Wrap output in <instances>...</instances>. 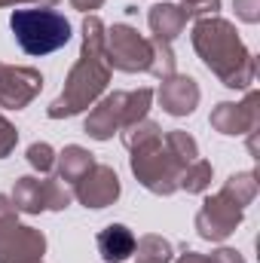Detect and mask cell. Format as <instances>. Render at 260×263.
<instances>
[{"label":"cell","instance_id":"obj_1","mask_svg":"<svg viewBox=\"0 0 260 263\" xmlns=\"http://www.w3.org/2000/svg\"><path fill=\"white\" fill-rule=\"evenodd\" d=\"M104 34L107 25L98 15H86L83 18V46H80V59L70 67L65 80L62 95L46 107L49 120H67L77 117L83 110H89L110 83V65L104 59Z\"/></svg>","mask_w":260,"mask_h":263},{"label":"cell","instance_id":"obj_2","mask_svg":"<svg viewBox=\"0 0 260 263\" xmlns=\"http://www.w3.org/2000/svg\"><path fill=\"white\" fill-rule=\"evenodd\" d=\"M193 49L227 89H248L257 73L254 52L239 40L236 25L220 15H202L193 25Z\"/></svg>","mask_w":260,"mask_h":263},{"label":"cell","instance_id":"obj_3","mask_svg":"<svg viewBox=\"0 0 260 263\" xmlns=\"http://www.w3.org/2000/svg\"><path fill=\"white\" fill-rule=\"evenodd\" d=\"M9 28L22 52L28 55H49L67 46L70 40V22L65 12L52 6H34V9H15L9 15Z\"/></svg>","mask_w":260,"mask_h":263},{"label":"cell","instance_id":"obj_4","mask_svg":"<svg viewBox=\"0 0 260 263\" xmlns=\"http://www.w3.org/2000/svg\"><path fill=\"white\" fill-rule=\"evenodd\" d=\"M129 165L132 175L138 178V184L156 196H172L178 190V178L184 172V165L169 153V147L162 141L141 147V150H132Z\"/></svg>","mask_w":260,"mask_h":263},{"label":"cell","instance_id":"obj_5","mask_svg":"<svg viewBox=\"0 0 260 263\" xmlns=\"http://www.w3.org/2000/svg\"><path fill=\"white\" fill-rule=\"evenodd\" d=\"M12 205L15 211L25 214H40V211H65L73 202V190L59 178H18L12 187Z\"/></svg>","mask_w":260,"mask_h":263},{"label":"cell","instance_id":"obj_6","mask_svg":"<svg viewBox=\"0 0 260 263\" xmlns=\"http://www.w3.org/2000/svg\"><path fill=\"white\" fill-rule=\"evenodd\" d=\"M153 46L147 37H141L132 25H114L104 34V59L110 70H123V73H144L150 67Z\"/></svg>","mask_w":260,"mask_h":263},{"label":"cell","instance_id":"obj_7","mask_svg":"<svg viewBox=\"0 0 260 263\" xmlns=\"http://www.w3.org/2000/svg\"><path fill=\"white\" fill-rule=\"evenodd\" d=\"M46 236L34 227H22L18 217L0 220V263H43Z\"/></svg>","mask_w":260,"mask_h":263},{"label":"cell","instance_id":"obj_8","mask_svg":"<svg viewBox=\"0 0 260 263\" xmlns=\"http://www.w3.org/2000/svg\"><path fill=\"white\" fill-rule=\"evenodd\" d=\"M242 217H245L242 208H236L227 196L214 193V196H208L202 202V208L196 214V233L205 242H224V239H230L236 233Z\"/></svg>","mask_w":260,"mask_h":263},{"label":"cell","instance_id":"obj_9","mask_svg":"<svg viewBox=\"0 0 260 263\" xmlns=\"http://www.w3.org/2000/svg\"><path fill=\"white\" fill-rule=\"evenodd\" d=\"M43 89V73L37 67H15L0 62V107L22 110Z\"/></svg>","mask_w":260,"mask_h":263},{"label":"cell","instance_id":"obj_10","mask_svg":"<svg viewBox=\"0 0 260 263\" xmlns=\"http://www.w3.org/2000/svg\"><path fill=\"white\" fill-rule=\"evenodd\" d=\"M70 190H73V199L80 205H86V208H107V205H114L120 199L123 184H120V175L110 165L95 162Z\"/></svg>","mask_w":260,"mask_h":263},{"label":"cell","instance_id":"obj_11","mask_svg":"<svg viewBox=\"0 0 260 263\" xmlns=\"http://www.w3.org/2000/svg\"><path fill=\"white\" fill-rule=\"evenodd\" d=\"M260 126V95L251 89L242 104L220 101L211 110V129L220 135H251Z\"/></svg>","mask_w":260,"mask_h":263},{"label":"cell","instance_id":"obj_12","mask_svg":"<svg viewBox=\"0 0 260 263\" xmlns=\"http://www.w3.org/2000/svg\"><path fill=\"white\" fill-rule=\"evenodd\" d=\"M156 98H159V104L169 117H190L196 110V104H199V98H202V92H199V83L193 77L172 73V77L162 80Z\"/></svg>","mask_w":260,"mask_h":263},{"label":"cell","instance_id":"obj_13","mask_svg":"<svg viewBox=\"0 0 260 263\" xmlns=\"http://www.w3.org/2000/svg\"><path fill=\"white\" fill-rule=\"evenodd\" d=\"M123 104H126V92L101 95L86 117V135L95 141H110L114 132L123 129Z\"/></svg>","mask_w":260,"mask_h":263},{"label":"cell","instance_id":"obj_14","mask_svg":"<svg viewBox=\"0 0 260 263\" xmlns=\"http://www.w3.org/2000/svg\"><path fill=\"white\" fill-rule=\"evenodd\" d=\"M187 22H190V15L181 3H156L147 12V25H150L153 37H159L165 43H172L178 34H184Z\"/></svg>","mask_w":260,"mask_h":263},{"label":"cell","instance_id":"obj_15","mask_svg":"<svg viewBox=\"0 0 260 263\" xmlns=\"http://www.w3.org/2000/svg\"><path fill=\"white\" fill-rule=\"evenodd\" d=\"M95 242H98V254L104 257V263H123L135 251V233L123 223L104 227Z\"/></svg>","mask_w":260,"mask_h":263},{"label":"cell","instance_id":"obj_16","mask_svg":"<svg viewBox=\"0 0 260 263\" xmlns=\"http://www.w3.org/2000/svg\"><path fill=\"white\" fill-rule=\"evenodd\" d=\"M95 165V156L86 150V147H80V144H67L65 150L55 156V172H59V181H65L67 187H73L89 168Z\"/></svg>","mask_w":260,"mask_h":263},{"label":"cell","instance_id":"obj_17","mask_svg":"<svg viewBox=\"0 0 260 263\" xmlns=\"http://www.w3.org/2000/svg\"><path fill=\"white\" fill-rule=\"evenodd\" d=\"M220 196H227L236 208L245 211V205H251L257 196V175L254 172H239V175H230L227 184L220 187Z\"/></svg>","mask_w":260,"mask_h":263},{"label":"cell","instance_id":"obj_18","mask_svg":"<svg viewBox=\"0 0 260 263\" xmlns=\"http://www.w3.org/2000/svg\"><path fill=\"white\" fill-rule=\"evenodd\" d=\"M172 254H175L172 242L156 236V233L135 239V251H132V257L138 263H172Z\"/></svg>","mask_w":260,"mask_h":263},{"label":"cell","instance_id":"obj_19","mask_svg":"<svg viewBox=\"0 0 260 263\" xmlns=\"http://www.w3.org/2000/svg\"><path fill=\"white\" fill-rule=\"evenodd\" d=\"M123 135V144L129 147V150H141V147H150V144H156V141H162V129L153 123V120H138V123H132L126 129H120Z\"/></svg>","mask_w":260,"mask_h":263},{"label":"cell","instance_id":"obj_20","mask_svg":"<svg viewBox=\"0 0 260 263\" xmlns=\"http://www.w3.org/2000/svg\"><path fill=\"white\" fill-rule=\"evenodd\" d=\"M211 178H214V168L208 159H196L190 162L181 178H178V190H187V193H205L211 187Z\"/></svg>","mask_w":260,"mask_h":263},{"label":"cell","instance_id":"obj_21","mask_svg":"<svg viewBox=\"0 0 260 263\" xmlns=\"http://www.w3.org/2000/svg\"><path fill=\"white\" fill-rule=\"evenodd\" d=\"M162 144L169 147V153H172L184 168L199 159V144H196L193 135H187V132H181V129L169 132V135H162Z\"/></svg>","mask_w":260,"mask_h":263},{"label":"cell","instance_id":"obj_22","mask_svg":"<svg viewBox=\"0 0 260 263\" xmlns=\"http://www.w3.org/2000/svg\"><path fill=\"white\" fill-rule=\"evenodd\" d=\"M150 104H153V89H135V92H126V104H123V129L132 126V123H138V120H144L147 117V110H150Z\"/></svg>","mask_w":260,"mask_h":263},{"label":"cell","instance_id":"obj_23","mask_svg":"<svg viewBox=\"0 0 260 263\" xmlns=\"http://www.w3.org/2000/svg\"><path fill=\"white\" fill-rule=\"evenodd\" d=\"M150 46H153V55H150V73L153 77H159V80H165V77H172L175 73V52H172V43H165V40H159V37H150Z\"/></svg>","mask_w":260,"mask_h":263},{"label":"cell","instance_id":"obj_24","mask_svg":"<svg viewBox=\"0 0 260 263\" xmlns=\"http://www.w3.org/2000/svg\"><path fill=\"white\" fill-rule=\"evenodd\" d=\"M25 156H28V162H31L34 172H40V175H46V178L55 172V156H59V153H55L46 141H34Z\"/></svg>","mask_w":260,"mask_h":263},{"label":"cell","instance_id":"obj_25","mask_svg":"<svg viewBox=\"0 0 260 263\" xmlns=\"http://www.w3.org/2000/svg\"><path fill=\"white\" fill-rule=\"evenodd\" d=\"M15 144H18V132H15V126L0 114V159H6V156L15 150Z\"/></svg>","mask_w":260,"mask_h":263},{"label":"cell","instance_id":"obj_26","mask_svg":"<svg viewBox=\"0 0 260 263\" xmlns=\"http://www.w3.org/2000/svg\"><path fill=\"white\" fill-rule=\"evenodd\" d=\"M181 6L187 9L190 18H202V15H217L220 0H181Z\"/></svg>","mask_w":260,"mask_h":263},{"label":"cell","instance_id":"obj_27","mask_svg":"<svg viewBox=\"0 0 260 263\" xmlns=\"http://www.w3.org/2000/svg\"><path fill=\"white\" fill-rule=\"evenodd\" d=\"M233 9L248 25H257L260 22V0H233Z\"/></svg>","mask_w":260,"mask_h":263},{"label":"cell","instance_id":"obj_28","mask_svg":"<svg viewBox=\"0 0 260 263\" xmlns=\"http://www.w3.org/2000/svg\"><path fill=\"white\" fill-rule=\"evenodd\" d=\"M208 263H245V257L236 248H217V251H211Z\"/></svg>","mask_w":260,"mask_h":263},{"label":"cell","instance_id":"obj_29","mask_svg":"<svg viewBox=\"0 0 260 263\" xmlns=\"http://www.w3.org/2000/svg\"><path fill=\"white\" fill-rule=\"evenodd\" d=\"M70 6H73L77 12H86V15H92L95 9H101V6H104V0H70Z\"/></svg>","mask_w":260,"mask_h":263},{"label":"cell","instance_id":"obj_30","mask_svg":"<svg viewBox=\"0 0 260 263\" xmlns=\"http://www.w3.org/2000/svg\"><path fill=\"white\" fill-rule=\"evenodd\" d=\"M12 217H18V211H15V205H12V199L0 193V220H12Z\"/></svg>","mask_w":260,"mask_h":263},{"label":"cell","instance_id":"obj_31","mask_svg":"<svg viewBox=\"0 0 260 263\" xmlns=\"http://www.w3.org/2000/svg\"><path fill=\"white\" fill-rule=\"evenodd\" d=\"M15 3H34V6H55L59 0H0V6H15Z\"/></svg>","mask_w":260,"mask_h":263},{"label":"cell","instance_id":"obj_32","mask_svg":"<svg viewBox=\"0 0 260 263\" xmlns=\"http://www.w3.org/2000/svg\"><path fill=\"white\" fill-rule=\"evenodd\" d=\"M178 263H208V257L199 254V251H184V254L178 257Z\"/></svg>","mask_w":260,"mask_h":263}]
</instances>
